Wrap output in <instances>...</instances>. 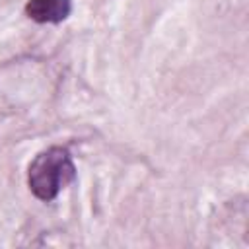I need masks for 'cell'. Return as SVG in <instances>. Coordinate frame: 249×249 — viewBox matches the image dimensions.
<instances>
[{"label": "cell", "mask_w": 249, "mask_h": 249, "mask_svg": "<svg viewBox=\"0 0 249 249\" xmlns=\"http://www.w3.org/2000/svg\"><path fill=\"white\" fill-rule=\"evenodd\" d=\"M76 179V167L66 148L51 146L39 152L27 169L29 191L43 202H51Z\"/></svg>", "instance_id": "cell-1"}, {"label": "cell", "mask_w": 249, "mask_h": 249, "mask_svg": "<svg viewBox=\"0 0 249 249\" xmlns=\"http://www.w3.org/2000/svg\"><path fill=\"white\" fill-rule=\"evenodd\" d=\"M25 14L37 23H60L70 14V0H29Z\"/></svg>", "instance_id": "cell-2"}]
</instances>
